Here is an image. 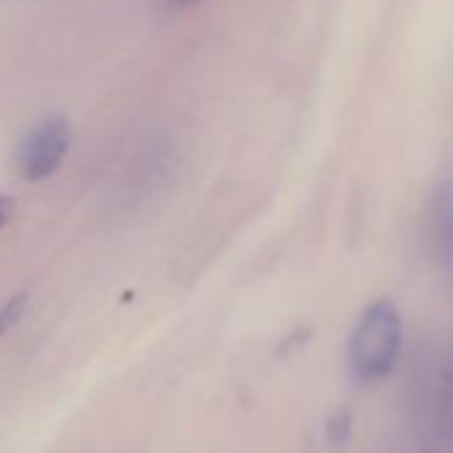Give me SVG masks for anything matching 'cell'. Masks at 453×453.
<instances>
[{
  "instance_id": "2",
  "label": "cell",
  "mask_w": 453,
  "mask_h": 453,
  "mask_svg": "<svg viewBox=\"0 0 453 453\" xmlns=\"http://www.w3.org/2000/svg\"><path fill=\"white\" fill-rule=\"evenodd\" d=\"M70 142H73V131L65 118L43 120L22 144V152H19L22 176L27 181H41L51 176L62 165L70 150Z\"/></svg>"
},
{
  "instance_id": "4",
  "label": "cell",
  "mask_w": 453,
  "mask_h": 453,
  "mask_svg": "<svg viewBox=\"0 0 453 453\" xmlns=\"http://www.w3.org/2000/svg\"><path fill=\"white\" fill-rule=\"evenodd\" d=\"M25 307H27V294H19V296L9 299L4 307H0V336H4L6 331H12L22 320Z\"/></svg>"
},
{
  "instance_id": "7",
  "label": "cell",
  "mask_w": 453,
  "mask_h": 453,
  "mask_svg": "<svg viewBox=\"0 0 453 453\" xmlns=\"http://www.w3.org/2000/svg\"><path fill=\"white\" fill-rule=\"evenodd\" d=\"M445 379L453 384V344H450V352H448V360H445Z\"/></svg>"
},
{
  "instance_id": "6",
  "label": "cell",
  "mask_w": 453,
  "mask_h": 453,
  "mask_svg": "<svg viewBox=\"0 0 453 453\" xmlns=\"http://www.w3.org/2000/svg\"><path fill=\"white\" fill-rule=\"evenodd\" d=\"M165 4H168L171 9H189V6L203 4V0H165Z\"/></svg>"
},
{
  "instance_id": "1",
  "label": "cell",
  "mask_w": 453,
  "mask_h": 453,
  "mask_svg": "<svg viewBox=\"0 0 453 453\" xmlns=\"http://www.w3.org/2000/svg\"><path fill=\"white\" fill-rule=\"evenodd\" d=\"M403 318L400 310L381 299L373 302L357 320L349 339V371L357 381H376L387 376L400 355Z\"/></svg>"
},
{
  "instance_id": "3",
  "label": "cell",
  "mask_w": 453,
  "mask_h": 453,
  "mask_svg": "<svg viewBox=\"0 0 453 453\" xmlns=\"http://www.w3.org/2000/svg\"><path fill=\"white\" fill-rule=\"evenodd\" d=\"M429 243L442 262H453V184L434 187L429 200Z\"/></svg>"
},
{
  "instance_id": "5",
  "label": "cell",
  "mask_w": 453,
  "mask_h": 453,
  "mask_svg": "<svg viewBox=\"0 0 453 453\" xmlns=\"http://www.w3.org/2000/svg\"><path fill=\"white\" fill-rule=\"evenodd\" d=\"M14 216V200L6 197V195H0V230L9 224V219Z\"/></svg>"
}]
</instances>
